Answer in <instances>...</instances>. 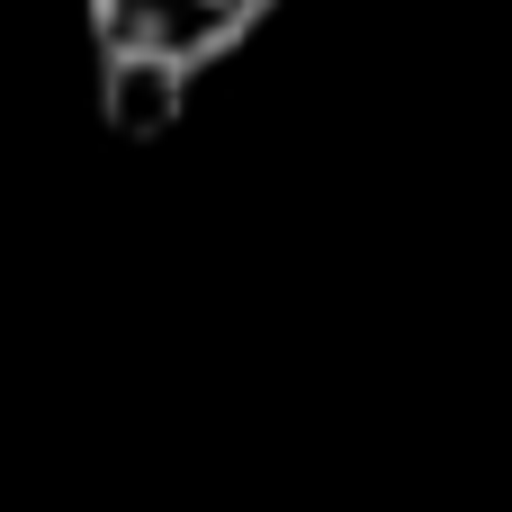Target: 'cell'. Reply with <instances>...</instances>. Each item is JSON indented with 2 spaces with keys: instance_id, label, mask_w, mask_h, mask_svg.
<instances>
[{
  "instance_id": "cell-2",
  "label": "cell",
  "mask_w": 512,
  "mask_h": 512,
  "mask_svg": "<svg viewBox=\"0 0 512 512\" xmlns=\"http://www.w3.org/2000/svg\"><path fill=\"white\" fill-rule=\"evenodd\" d=\"M189 90H198V81H180V72H162V63H99V126L126 135V144H162V135L180 126Z\"/></svg>"
},
{
  "instance_id": "cell-1",
  "label": "cell",
  "mask_w": 512,
  "mask_h": 512,
  "mask_svg": "<svg viewBox=\"0 0 512 512\" xmlns=\"http://www.w3.org/2000/svg\"><path fill=\"white\" fill-rule=\"evenodd\" d=\"M270 9L279 0H81L99 63H162L180 81H198L207 63H225Z\"/></svg>"
}]
</instances>
